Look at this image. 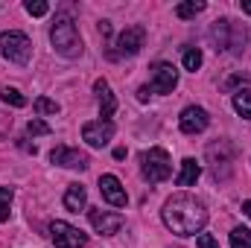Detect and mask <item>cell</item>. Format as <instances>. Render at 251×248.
<instances>
[{"instance_id":"2e32d148","label":"cell","mask_w":251,"mask_h":248,"mask_svg":"<svg viewBox=\"0 0 251 248\" xmlns=\"http://www.w3.org/2000/svg\"><path fill=\"white\" fill-rule=\"evenodd\" d=\"M64 207L70 213L88 210V190L82 184H67V190H64Z\"/></svg>"},{"instance_id":"44dd1931","label":"cell","mask_w":251,"mask_h":248,"mask_svg":"<svg viewBox=\"0 0 251 248\" xmlns=\"http://www.w3.org/2000/svg\"><path fill=\"white\" fill-rule=\"evenodd\" d=\"M181 62H184V70H199L201 67V50L199 47H184V56H181Z\"/></svg>"},{"instance_id":"9c48e42d","label":"cell","mask_w":251,"mask_h":248,"mask_svg":"<svg viewBox=\"0 0 251 248\" xmlns=\"http://www.w3.org/2000/svg\"><path fill=\"white\" fill-rule=\"evenodd\" d=\"M88 219H91L94 231L102 234V237H114V234H120V228H123V222H126L120 213H114V210H102V207H88Z\"/></svg>"},{"instance_id":"cb8c5ba5","label":"cell","mask_w":251,"mask_h":248,"mask_svg":"<svg viewBox=\"0 0 251 248\" xmlns=\"http://www.w3.org/2000/svg\"><path fill=\"white\" fill-rule=\"evenodd\" d=\"M9 207H12V190L9 187H0V222L9 219Z\"/></svg>"},{"instance_id":"4fadbf2b","label":"cell","mask_w":251,"mask_h":248,"mask_svg":"<svg viewBox=\"0 0 251 248\" xmlns=\"http://www.w3.org/2000/svg\"><path fill=\"white\" fill-rule=\"evenodd\" d=\"M210 125V114L204 111V108H199V105H187L184 111H181V117H178V128L184 131V134H199V131H204Z\"/></svg>"},{"instance_id":"1f68e13d","label":"cell","mask_w":251,"mask_h":248,"mask_svg":"<svg viewBox=\"0 0 251 248\" xmlns=\"http://www.w3.org/2000/svg\"><path fill=\"white\" fill-rule=\"evenodd\" d=\"M240 6H243V12H246V15H251V0H243Z\"/></svg>"},{"instance_id":"6da1fadb","label":"cell","mask_w":251,"mask_h":248,"mask_svg":"<svg viewBox=\"0 0 251 248\" xmlns=\"http://www.w3.org/2000/svg\"><path fill=\"white\" fill-rule=\"evenodd\" d=\"M161 216H164V225L176 237H196L207 225V207H204V201L196 198V196H190V193H176L173 198H167Z\"/></svg>"},{"instance_id":"ac0fdd59","label":"cell","mask_w":251,"mask_h":248,"mask_svg":"<svg viewBox=\"0 0 251 248\" xmlns=\"http://www.w3.org/2000/svg\"><path fill=\"white\" fill-rule=\"evenodd\" d=\"M234 111H237L240 117L251 120V88H240V91L234 94Z\"/></svg>"},{"instance_id":"d6986e66","label":"cell","mask_w":251,"mask_h":248,"mask_svg":"<svg viewBox=\"0 0 251 248\" xmlns=\"http://www.w3.org/2000/svg\"><path fill=\"white\" fill-rule=\"evenodd\" d=\"M0 99H3L6 105H12V108H24V105H26V97H24L18 88H12V85H3V88H0Z\"/></svg>"},{"instance_id":"5bb4252c","label":"cell","mask_w":251,"mask_h":248,"mask_svg":"<svg viewBox=\"0 0 251 248\" xmlns=\"http://www.w3.org/2000/svg\"><path fill=\"white\" fill-rule=\"evenodd\" d=\"M100 193L111 207H126V201H128V196H126L117 175H100Z\"/></svg>"},{"instance_id":"30bf717a","label":"cell","mask_w":251,"mask_h":248,"mask_svg":"<svg viewBox=\"0 0 251 248\" xmlns=\"http://www.w3.org/2000/svg\"><path fill=\"white\" fill-rule=\"evenodd\" d=\"M114 131H117V128H114L111 120H94V123L82 125V140H85L91 149H102V146H108V143H111Z\"/></svg>"},{"instance_id":"7402d4cb","label":"cell","mask_w":251,"mask_h":248,"mask_svg":"<svg viewBox=\"0 0 251 248\" xmlns=\"http://www.w3.org/2000/svg\"><path fill=\"white\" fill-rule=\"evenodd\" d=\"M231 248H251V228H234L231 231Z\"/></svg>"},{"instance_id":"7a4b0ae2","label":"cell","mask_w":251,"mask_h":248,"mask_svg":"<svg viewBox=\"0 0 251 248\" xmlns=\"http://www.w3.org/2000/svg\"><path fill=\"white\" fill-rule=\"evenodd\" d=\"M210 41H213L216 53H240L249 44V29H246V24H240L234 18H219L210 26Z\"/></svg>"},{"instance_id":"d4e9b609","label":"cell","mask_w":251,"mask_h":248,"mask_svg":"<svg viewBox=\"0 0 251 248\" xmlns=\"http://www.w3.org/2000/svg\"><path fill=\"white\" fill-rule=\"evenodd\" d=\"M24 9H26L32 18H41V15H47V12H50V6H47L44 0H26V3H24Z\"/></svg>"},{"instance_id":"f546056e","label":"cell","mask_w":251,"mask_h":248,"mask_svg":"<svg viewBox=\"0 0 251 248\" xmlns=\"http://www.w3.org/2000/svg\"><path fill=\"white\" fill-rule=\"evenodd\" d=\"M114 158H117V161H123V158H126V149H123V146H117V149H114Z\"/></svg>"},{"instance_id":"f1b7e54d","label":"cell","mask_w":251,"mask_h":248,"mask_svg":"<svg viewBox=\"0 0 251 248\" xmlns=\"http://www.w3.org/2000/svg\"><path fill=\"white\" fill-rule=\"evenodd\" d=\"M237 82H249V76H234V79H228V88H234Z\"/></svg>"},{"instance_id":"3957f363","label":"cell","mask_w":251,"mask_h":248,"mask_svg":"<svg viewBox=\"0 0 251 248\" xmlns=\"http://www.w3.org/2000/svg\"><path fill=\"white\" fill-rule=\"evenodd\" d=\"M50 41H53V50L64 59L82 56V38L70 15H56V24L50 26Z\"/></svg>"},{"instance_id":"5b68a950","label":"cell","mask_w":251,"mask_h":248,"mask_svg":"<svg viewBox=\"0 0 251 248\" xmlns=\"http://www.w3.org/2000/svg\"><path fill=\"white\" fill-rule=\"evenodd\" d=\"M0 53L3 59L12 64H26L32 59V41L18 32V29H9V32H0Z\"/></svg>"},{"instance_id":"4dcf8cb0","label":"cell","mask_w":251,"mask_h":248,"mask_svg":"<svg viewBox=\"0 0 251 248\" xmlns=\"http://www.w3.org/2000/svg\"><path fill=\"white\" fill-rule=\"evenodd\" d=\"M243 213L251 219V198H249V201H243Z\"/></svg>"},{"instance_id":"603a6c76","label":"cell","mask_w":251,"mask_h":248,"mask_svg":"<svg viewBox=\"0 0 251 248\" xmlns=\"http://www.w3.org/2000/svg\"><path fill=\"white\" fill-rule=\"evenodd\" d=\"M35 111L38 114H59V102L50 99V97H38L35 99Z\"/></svg>"},{"instance_id":"83f0119b","label":"cell","mask_w":251,"mask_h":248,"mask_svg":"<svg viewBox=\"0 0 251 248\" xmlns=\"http://www.w3.org/2000/svg\"><path fill=\"white\" fill-rule=\"evenodd\" d=\"M149 91H152V88H140V91H137V99L146 102V99H149Z\"/></svg>"},{"instance_id":"4316f807","label":"cell","mask_w":251,"mask_h":248,"mask_svg":"<svg viewBox=\"0 0 251 248\" xmlns=\"http://www.w3.org/2000/svg\"><path fill=\"white\" fill-rule=\"evenodd\" d=\"M196 248H219V246H216V240L210 234H199L196 237Z\"/></svg>"},{"instance_id":"8992f818","label":"cell","mask_w":251,"mask_h":248,"mask_svg":"<svg viewBox=\"0 0 251 248\" xmlns=\"http://www.w3.org/2000/svg\"><path fill=\"white\" fill-rule=\"evenodd\" d=\"M207 161H210V170L216 178H228L234 170V161H237V149L228 140H216L207 146Z\"/></svg>"},{"instance_id":"ffe728a7","label":"cell","mask_w":251,"mask_h":248,"mask_svg":"<svg viewBox=\"0 0 251 248\" xmlns=\"http://www.w3.org/2000/svg\"><path fill=\"white\" fill-rule=\"evenodd\" d=\"M201 12H204V3H201V0H187V3H178V6H176V15L184 18V21L201 15Z\"/></svg>"},{"instance_id":"484cf974","label":"cell","mask_w":251,"mask_h":248,"mask_svg":"<svg viewBox=\"0 0 251 248\" xmlns=\"http://www.w3.org/2000/svg\"><path fill=\"white\" fill-rule=\"evenodd\" d=\"M26 134H32V137H41V134H50V125L44 123V120H38V117H32V120L26 123Z\"/></svg>"},{"instance_id":"9a60e30c","label":"cell","mask_w":251,"mask_h":248,"mask_svg":"<svg viewBox=\"0 0 251 248\" xmlns=\"http://www.w3.org/2000/svg\"><path fill=\"white\" fill-rule=\"evenodd\" d=\"M94 94H97V102H100V120H111L114 111H117V99L111 94V85L105 79H97L94 82Z\"/></svg>"},{"instance_id":"e0dca14e","label":"cell","mask_w":251,"mask_h":248,"mask_svg":"<svg viewBox=\"0 0 251 248\" xmlns=\"http://www.w3.org/2000/svg\"><path fill=\"white\" fill-rule=\"evenodd\" d=\"M199 175H201V167L196 164V158H184L181 161V173L176 175V184L178 187H190L199 181Z\"/></svg>"},{"instance_id":"52a82bcc","label":"cell","mask_w":251,"mask_h":248,"mask_svg":"<svg viewBox=\"0 0 251 248\" xmlns=\"http://www.w3.org/2000/svg\"><path fill=\"white\" fill-rule=\"evenodd\" d=\"M143 44H146V29H143L140 24L126 26L123 32L117 35V50H114V59H131V56H137V53L143 50Z\"/></svg>"},{"instance_id":"7c38bea8","label":"cell","mask_w":251,"mask_h":248,"mask_svg":"<svg viewBox=\"0 0 251 248\" xmlns=\"http://www.w3.org/2000/svg\"><path fill=\"white\" fill-rule=\"evenodd\" d=\"M50 161H53L56 167H64V170H88V167H91L88 155L79 152V149H73V146H56V149L50 152Z\"/></svg>"},{"instance_id":"277c9868","label":"cell","mask_w":251,"mask_h":248,"mask_svg":"<svg viewBox=\"0 0 251 248\" xmlns=\"http://www.w3.org/2000/svg\"><path fill=\"white\" fill-rule=\"evenodd\" d=\"M140 175L149 181V184H161L173 175V161L167 155V149L161 146H152L146 152H140Z\"/></svg>"},{"instance_id":"8fae6325","label":"cell","mask_w":251,"mask_h":248,"mask_svg":"<svg viewBox=\"0 0 251 248\" xmlns=\"http://www.w3.org/2000/svg\"><path fill=\"white\" fill-rule=\"evenodd\" d=\"M152 91L155 94H173L178 85V70L170 62H155L152 67Z\"/></svg>"},{"instance_id":"ba28073f","label":"cell","mask_w":251,"mask_h":248,"mask_svg":"<svg viewBox=\"0 0 251 248\" xmlns=\"http://www.w3.org/2000/svg\"><path fill=\"white\" fill-rule=\"evenodd\" d=\"M50 237H53V243L56 248H85L88 246V234H82L79 228H73V225H67V222H50Z\"/></svg>"}]
</instances>
